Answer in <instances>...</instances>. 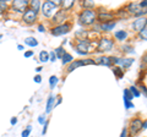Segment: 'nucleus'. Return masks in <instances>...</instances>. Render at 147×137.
I'll return each instance as SVG.
<instances>
[{
  "mask_svg": "<svg viewBox=\"0 0 147 137\" xmlns=\"http://www.w3.org/2000/svg\"><path fill=\"white\" fill-rule=\"evenodd\" d=\"M76 40L77 42L75 44V50L79 55H88L90 53L94 52V49H97V43H93L88 38L76 39Z\"/></svg>",
  "mask_w": 147,
  "mask_h": 137,
  "instance_id": "nucleus-1",
  "label": "nucleus"
},
{
  "mask_svg": "<svg viewBox=\"0 0 147 137\" xmlns=\"http://www.w3.org/2000/svg\"><path fill=\"white\" fill-rule=\"evenodd\" d=\"M79 22L82 26H93L97 22V11L90 10V9H84L79 13Z\"/></svg>",
  "mask_w": 147,
  "mask_h": 137,
  "instance_id": "nucleus-2",
  "label": "nucleus"
},
{
  "mask_svg": "<svg viewBox=\"0 0 147 137\" xmlns=\"http://www.w3.org/2000/svg\"><path fill=\"white\" fill-rule=\"evenodd\" d=\"M59 10V5L54 1H44L42 4V7H40V12L44 17H48V19H52V17L57 13V11Z\"/></svg>",
  "mask_w": 147,
  "mask_h": 137,
  "instance_id": "nucleus-3",
  "label": "nucleus"
},
{
  "mask_svg": "<svg viewBox=\"0 0 147 137\" xmlns=\"http://www.w3.org/2000/svg\"><path fill=\"white\" fill-rule=\"evenodd\" d=\"M140 131H142V119L140 118L131 119L127 127V137H135Z\"/></svg>",
  "mask_w": 147,
  "mask_h": 137,
  "instance_id": "nucleus-4",
  "label": "nucleus"
},
{
  "mask_svg": "<svg viewBox=\"0 0 147 137\" xmlns=\"http://www.w3.org/2000/svg\"><path fill=\"white\" fill-rule=\"evenodd\" d=\"M94 65V59H91V58H87V59H79V60H74L72 62H70L69 65L66 66V74H70L74 70H76L77 67H81V66H86V65Z\"/></svg>",
  "mask_w": 147,
  "mask_h": 137,
  "instance_id": "nucleus-5",
  "label": "nucleus"
},
{
  "mask_svg": "<svg viewBox=\"0 0 147 137\" xmlns=\"http://www.w3.org/2000/svg\"><path fill=\"white\" fill-rule=\"evenodd\" d=\"M72 28V24L71 22H65L63 25H58V26H54L50 28V33L54 37H59V36H64V34H67L69 32L71 31Z\"/></svg>",
  "mask_w": 147,
  "mask_h": 137,
  "instance_id": "nucleus-6",
  "label": "nucleus"
},
{
  "mask_svg": "<svg viewBox=\"0 0 147 137\" xmlns=\"http://www.w3.org/2000/svg\"><path fill=\"white\" fill-rule=\"evenodd\" d=\"M113 48H114V40L108 37H102L97 42V49H96V52L105 53V52L113 50Z\"/></svg>",
  "mask_w": 147,
  "mask_h": 137,
  "instance_id": "nucleus-7",
  "label": "nucleus"
},
{
  "mask_svg": "<svg viewBox=\"0 0 147 137\" xmlns=\"http://www.w3.org/2000/svg\"><path fill=\"white\" fill-rule=\"evenodd\" d=\"M114 17H115V13L110 12V11H99L97 12V22L99 25L102 24H108V22H113Z\"/></svg>",
  "mask_w": 147,
  "mask_h": 137,
  "instance_id": "nucleus-8",
  "label": "nucleus"
},
{
  "mask_svg": "<svg viewBox=\"0 0 147 137\" xmlns=\"http://www.w3.org/2000/svg\"><path fill=\"white\" fill-rule=\"evenodd\" d=\"M67 19H69L67 11L60 9V10H58L57 13L52 17V22L58 26V25H63V24H65V22H67Z\"/></svg>",
  "mask_w": 147,
  "mask_h": 137,
  "instance_id": "nucleus-9",
  "label": "nucleus"
},
{
  "mask_svg": "<svg viewBox=\"0 0 147 137\" xmlns=\"http://www.w3.org/2000/svg\"><path fill=\"white\" fill-rule=\"evenodd\" d=\"M38 20V13L34 12L32 9H27V10L22 13V21L25 22V24L27 25H32V24H34V22Z\"/></svg>",
  "mask_w": 147,
  "mask_h": 137,
  "instance_id": "nucleus-10",
  "label": "nucleus"
},
{
  "mask_svg": "<svg viewBox=\"0 0 147 137\" xmlns=\"http://www.w3.org/2000/svg\"><path fill=\"white\" fill-rule=\"evenodd\" d=\"M11 6L16 12L24 13L30 7V1H27V0H15V1L11 3Z\"/></svg>",
  "mask_w": 147,
  "mask_h": 137,
  "instance_id": "nucleus-11",
  "label": "nucleus"
},
{
  "mask_svg": "<svg viewBox=\"0 0 147 137\" xmlns=\"http://www.w3.org/2000/svg\"><path fill=\"white\" fill-rule=\"evenodd\" d=\"M147 26V17H139V19H136L134 22L131 24V27L132 30H134L136 33H140V32L145 28Z\"/></svg>",
  "mask_w": 147,
  "mask_h": 137,
  "instance_id": "nucleus-12",
  "label": "nucleus"
},
{
  "mask_svg": "<svg viewBox=\"0 0 147 137\" xmlns=\"http://www.w3.org/2000/svg\"><path fill=\"white\" fill-rule=\"evenodd\" d=\"M96 65H103V66H112L113 61H112V56H107V55H100L98 58L94 59Z\"/></svg>",
  "mask_w": 147,
  "mask_h": 137,
  "instance_id": "nucleus-13",
  "label": "nucleus"
},
{
  "mask_svg": "<svg viewBox=\"0 0 147 137\" xmlns=\"http://www.w3.org/2000/svg\"><path fill=\"white\" fill-rule=\"evenodd\" d=\"M125 10L129 15H132L134 16L136 12H139L141 10V6H140V3H129L127 5L125 6Z\"/></svg>",
  "mask_w": 147,
  "mask_h": 137,
  "instance_id": "nucleus-14",
  "label": "nucleus"
},
{
  "mask_svg": "<svg viewBox=\"0 0 147 137\" xmlns=\"http://www.w3.org/2000/svg\"><path fill=\"white\" fill-rule=\"evenodd\" d=\"M55 102H57V97H55L53 93H50L48 97V100H47V105H45V114H49L53 110L55 107Z\"/></svg>",
  "mask_w": 147,
  "mask_h": 137,
  "instance_id": "nucleus-15",
  "label": "nucleus"
},
{
  "mask_svg": "<svg viewBox=\"0 0 147 137\" xmlns=\"http://www.w3.org/2000/svg\"><path fill=\"white\" fill-rule=\"evenodd\" d=\"M134 59L131 58H119V62H118V66L121 67V68H129L132 64H134Z\"/></svg>",
  "mask_w": 147,
  "mask_h": 137,
  "instance_id": "nucleus-16",
  "label": "nucleus"
},
{
  "mask_svg": "<svg viewBox=\"0 0 147 137\" xmlns=\"http://www.w3.org/2000/svg\"><path fill=\"white\" fill-rule=\"evenodd\" d=\"M127 36H129V33L125 30H120V31L114 32V38H115L117 40H119V42H124V40H126Z\"/></svg>",
  "mask_w": 147,
  "mask_h": 137,
  "instance_id": "nucleus-17",
  "label": "nucleus"
},
{
  "mask_svg": "<svg viewBox=\"0 0 147 137\" xmlns=\"http://www.w3.org/2000/svg\"><path fill=\"white\" fill-rule=\"evenodd\" d=\"M115 25H117V22L113 21V22H108V24H102L99 26H100V31L102 32H110V31H113Z\"/></svg>",
  "mask_w": 147,
  "mask_h": 137,
  "instance_id": "nucleus-18",
  "label": "nucleus"
},
{
  "mask_svg": "<svg viewBox=\"0 0 147 137\" xmlns=\"http://www.w3.org/2000/svg\"><path fill=\"white\" fill-rule=\"evenodd\" d=\"M40 7H42V3L38 1V0H32V1H30V9H32L34 12L38 13Z\"/></svg>",
  "mask_w": 147,
  "mask_h": 137,
  "instance_id": "nucleus-19",
  "label": "nucleus"
},
{
  "mask_svg": "<svg viewBox=\"0 0 147 137\" xmlns=\"http://www.w3.org/2000/svg\"><path fill=\"white\" fill-rule=\"evenodd\" d=\"M74 5H75V1L74 0H66V1H61V9L65 11H69L71 10V9L74 7Z\"/></svg>",
  "mask_w": 147,
  "mask_h": 137,
  "instance_id": "nucleus-20",
  "label": "nucleus"
},
{
  "mask_svg": "<svg viewBox=\"0 0 147 137\" xmlns=\"http://www.w3.org/2000/svg\"><path fill=\"white\" fill-rule=\"evenodd\" d=\"M72 61H74V58H72L71 54L67 53V52L64 54L63 58H61V64H63V65H69V64L72 62Z\"/></svg>",
  "mask_w": 147,
  "mask_h": 137,
  "instance_id": "nucleus-21",
  "label": "nucleus"
},
{
  "mask_svg": "<svg viewBox=\"0 0 147 137\" xmlns=\"http://www.w3.org/2000/svg\"><path fill=\"white\" fill-rule=\"evenodd\" d=\"M25 44L28 45V47H31V48H34V47L38 45V40H37L34 37H27L25 39Z\"/></svg>",
  "mask_w": 147,
  "mask_h": 137,
  "instance_id": "nucleus-22",
  "label": "nucleus"
},
{
  "mask_svg": "<svg viewBox=\"0 0 147 137\" xmlns=\"http://www.w3.org/2000/svg\"><path fill=\"white\" fill-rule=\"evenodd\" d=\"M113 74L118 80H120V79H123V76H124V70L121 67H119V66H113Z\"/></svg>",
  "mask_w": 147,
  "mask_h": 137,
  "instance_id": "nucleus-23",
  "label": "nucleus"
},
{
  "mask_svg": "<svg viewBox=\"0 0 147 137\" xmlns=\"http://www.w3.org/2000/svg\"><path fill=\"white\" fill-rule=\"evenodd\" d=\"M124 102H132V99H134V95L132 93L130 92V89L129 88H125L124 89Z\"/></svg>",
  "mask_w": 147,
  "mask_h": 137,
  "instance_id": "nucleus-24",
  "label": "nucleus"
},
{
  "mask_svg": "<svg viewBox=\"0 0 147 137\" xmlns=\"http://www.w3.org/2000/svg\"><path fill=\"white\" fill-rule=\"evenodd\" d=\"M39 61L43 62V64L49 61V53L45 52V50H42V52L39 53Z\"/></svg>",
  "mask_w": 147,
  "mask_h": 137,
  "instance_id": "nucleus-25",
  "label": "nucleus"
},
{
  "mask_svg": "<svg viewBox=\"0 0 147 137\" xmlns=\"http://www.w3.org/2000/svg\"><path fill=\"white\" fill-rule=\"evenodd\" d=\"M54 53L57 54V58H58V59H61L63 55H64V54H65L66 52H65V49H64V45H61V47H58L57 49H54Z\"/></svg>",
  "mask_w": 147,
  "mask_h": 137,
  "instance_id": "nucleus-26",
  "label": "nucleus"
},
{
  "mask_svg": "<svg viewBox=\"0 0 147 137\" xmlns=\"http://www.w3.org/2000/svg\"><path fill=\"white\" fill-rule=\"evenodd\" d=\"M58 82H59V80H58L57 76H50V79H49V87H50V89H54V87L58 85Z\"/></svg>",
  "mask_w": 147,
  "mask_h": 137,
  "instance_id": "nucleus-27",
  "label": "nucleus"
},
{
  "mask_svg": "<svg viewBox=\"0 0 147 137\" xmlns=\"http://www.w3.org/2000/svg\"><path fill=\"white\" fill-rule=\"evenodd\" d=\"M129 89H130V92L132 93V95H134V98H135V97H136V98H139L140 95H141V92H140V89L137 88L136 86H131V87L129 88Z\"/></svg>",
  "mask_w": 147,
  "mask_h": 137,
  "instance_id": "nucleus-28",
  "label": "nucleus"
},
{
  "mask_svg": "<svg viewBox=\"0 0 147 137\" xmlns=\"http://www.w3.org/2000/svg\"><path fill=\"white\" fill-rule=\"evenodd\" d=\"M81 6L84 7V9H90V10H93L94 3L93 1H82L81 3Z\"/></svg>",
  "mask_w": 147,
  "mask_h": 137,
  "instance_id": "nucleus-29",
  "label": "nucleus"
},
{
  "mask_svg": "<svg viewBox=\"0 0 147 137\" xmlns=\"http://www.w3.org/2000/svg\"><path fill=\"white\" fill-rule=\"evenodd\" d=\"M121 52L124 53H134V48L130 44H124L121 45Z\"/></svg>",
  "mask_w": 147,
  "mask_h": 137,
  "instance_id": "nucleus-30",
  "label": "nucleus"
},
{
  "mask_svg": "<svg viewBox=\"0 0 147 137\" xmlns=\"http://www.w3.org/2000/svg\"><path fill=\"white\" fill-rule=\"evenodd\" d=\"M31 131H32V126H31V125H28V126H27L24 131L21 132V137H30Z\"/></svg>",
  "mask_w": 147,
  "mask_h": 137,
  "instance_id": "nucleus-31",
  "label": "nucleus"
},
{
  "mask_svg": "<svg viewBox=\"0 0 147 137\" xmlns=\"http://www.w3.org/2000/svg\"><path fill=\"white\" fill-rule=\"evenodd\" d=\"M7 7H9L7 3H6V1H4V0H0V13L5 12V10H6Z\"/></svg>",
  "mask_w": 147,
  "mask_h": 137,
  "instance_id": "nucleus-32",
  "label": "nucleus"
},
{
  "mask_svg": "<svg viewBox=\"0 0 147 137\" xmlns=\"http://www.w3.org/2000/svg\"><path fill=\"white\" fill-rule=\"evenodd\" d=\"M139 37H140L142 40H147V26L139 33Z\"/></svg>",
  "mask_w": 147,
  "mask_h": 137,
  "instance_id": "nucleus-33",
  "label": "nucleus"
},
{
  "mask_svg": "<svg viewBox=\"0 0 147 137\" xmlns=\"http://www.w3.org/2000/svg\"><path fill=\"white\" fill-rule=\"evenodd\" d=\"M137 88L140 89V92L144 93L145 97H147V87H146L144 83H141V82H140V83H139V87H137Z\"/></svg>",
  "mask_w": 147,
  "mask_h": 137,
  "instance_id": "nucleus-34",
  "label": "nucleus"
},
{
  "mask_svg": "<svg viewBox=\"0 0 147 137\" xmlns=\"http://www.w3.org/2000/svg\"><path fill=\"white\" fill-rule=\"evenodd\" d=\"M57 59H58V58H57V54L54 53V50L49 53V60H50V61H52V62H55V61H57Z\"/></svg>",
  "mask_w": 147,
  "mask_h": 137,
  "instance_id": "nucleus-35",
  "label": "nucleus"
},
{
  "mask_svg": "<svg viewBox=\"0 0 147 137\" xmlns=\"http://www.w3.org/2000/svg\"><path fill=\"white\" fill-rule=\"evenodd\" d=\"M141 60H142V61H141V67L147 66V53L142 55V59H141Z\"/></svg>",
  "mask_w": 147,
  "mask_h": 137,
  "instance_id": "nucleus-36",
  "label": "nucleus"
},
{
  "mask_svg": "<svg viewBox=\"0 0 147 137\" xmlns=\"http://www.w3.org/2000/svg\"><path fill=\"white\" fill-rule=\"evenodd\" d=\"M45 121H47V119H45V115L44 114H42V115H39L38 116V122L40 125H44L45 124Z\"/></svg>",
  "mask_w": 147,
  "mask_h": 137,
  "instance_id": "nucleus-37",
  "label": "nucleus"
},
{
  "mask_svg": "<svg viewBox=\"0 0 147 137\" xmlns=\"http://www.w3.org/2000/svg\"><path fill=\"white\" fill-rule=\"evenodd\" d=\"M124 105H125V109H134L135 108L132 102H124Z\"/></svg>",
  "mask_w": 147,
  "mask_h": 137,
  "instance_id": "nucleus-38",
  "label": "nucleus"
},
{
  "mask_svg": "<svg viewBox=\"0 0 147 137\" xmlns=\"http://www.w3.org/2000/svg\"><path fill=\"white\" fill-rule=\"evenodd\" d=\"M33 54H34L33 50H28V52H25V58H31V56H33Z\"/></svg>",
  "mask_w": 147,
  "mask_h": 137,
  "instance_id": "nucleus-39",
  "label": "nucleus"
},
{
  "mask_svg": "<svg viewBox=\"0 0 147 137\" xmlns=\"http://www.w3.org/2000/svg\"><path fill=\"white\" fill-rule=\"evenodd\" d=\"M48 124H49V121L47 120V121H45V124L43 125V130H42V134H43V135H45V134H47V129H48Z\"/></svg>",
  "mask_w": 147,
  "mask_h": 137,
  "instance_id": "nucleus-40",
  "label": "nucleus"
},
{
  "mask_svg": "<svg viewBox=\"0 0 147 137\" xmlns=\"http://www.w3.org/2000/svg\"><path fill=\"white\" fill-rule=\"evenodd\" d=\"M33 80H34L36 83H40V82H42V77H40V75H36Z\"/></svg>",
  "mask_w": 147,
  "mask_h": 137,
  "instance_id": "nucleus-41",
  "label": "nucleus"
},
{
  "mask_svg": "<svg viewBox=\"0 0 147 137\" xmlns=\"http://www.w3.org/2000/svg\"><path fill=\"white\" fill-rule=\"evenodd\" d=\"M37 30H38L39 32H45V27L43 24H39L38 26H37Z\"/></svg>",
  "mask_w": 147,
  "mask_h": 137,
  "instance_id": "nucleus-42",
  "label": "nucleus"
},
{
  "mask_svg": "<svg viewBox=\"0 0 147 137\" xmlns=\"http://www.w3.org/2000/svg\"><path fill=\"white\" fill-rule=\"evenodd\" d=\"M120 137H127V127H124L121 134H120Z\"/></svg>",
  "mask_w": 147,
  "mask_h": 137,
  "instance_id": "nucleus-43",
  "label": "nucleus"
},
{
  "mask_svg": "<svg viewBox=\"0 0 147 137\" xmlns=\"http://www.w3.org/2000/svg\"><path fill=\"white\" fill-rule=\"evenodd\" d=\"M10 124H11L12 126H15V125L17 124V118H16V116H13V118H11V120H10Z\"/></svg>",
  "mask_w": 147,
  "mask_h": 137,
  "instance_id": "nucleus-44",
  "label": "nucleus"
},
{
  "mask_svg": "<svg viewBox=\"0 0 147 137\" xmlns=\"http://www.w3.org/2000/svg\"><path fill=\"white\" fill-rule=\"evenodd\" d=\"M147 129V120L142 121V130H146Z\"/></svg>",
  "mask_w": 147,
  "mask_h": 137,
  "instance_id": "nucleus-45",
  "label": "nucleus"
},
{
  "mask_svg": "<svg viewBox=\"0 0 147 137\" xmlns=\"http://www.w3.org/2000/svg\"><path fill=\"white\" fill-rule=\"evenodd\" d=\"M61 103V97H58V99H57V102H55V105H59V104Z\"/></svg>",
  "mask_w": 147,
  "mask_h": 137,
  "instance_id": "nucleus-46",
  "label": "nucleus"
},
{
  "mask_svg": "<svg viewBox=\"0 0 147 137\" xmlns=\"http://www.w3.org/2000/svg\"><path fill=\"white\" fill-rule=\"evenodd\" d=\"M42 70H43V67H42V66H38V67H36V72H38V74H39V72L42 71Z\"/></svg>",
  "mask_w": 147,
  "mask_h": 137,
  "instance_id": "nucleus-47",
  "label": "nucleus"
},
{
  "mask_svg": "<svg viewBox=\"0 0 147 137\" xmlns=\"http://www.w3.org/2000/svg\"><path fill=\"white\" fill-rule=\"evenodd\" d=\"M17 49H18V50H24L25 47H24V45H21V44H18V45H17Z\"/></svg>",
  "mask_w": 147,
  "mask_h": 137,
  "instance_id": "nucleus-48",
  "label": "nucleus"
},
{
  "mask_svg": "<svg viewBox=\"0 0 147 137\" xmlns=\"http://www.w3.org/2000/svg\"><path fill=\"white\" fill-rule=\"evenodd\" d=\"M3 38V34H0V39H1Z\"/></svg>",
  "mask_w": 147,
  "mask_h": 137,
  "instance_id": "nucleus-49",
  "label": "nucleus"
}]
</instances>
